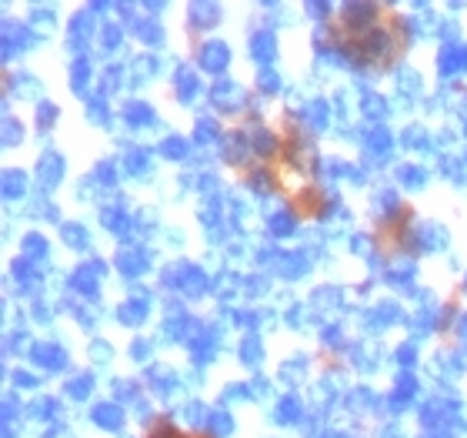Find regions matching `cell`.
Here are the masks:
<instances>
[{
	"label": "cell",
	"mask_w": 467,
	"mask_h": 438,
	"mask_svg": "<svg viewBox=\"0 0 467 438\" xmlns=\"http://www.w3.org/2000/svg\"><path fill=\"white\" fill-rule=\"evenodd\" d=\"M330 27H334V44L341 47L344 57L371 71L394 67L407 47L404 20L384 4L344 7Z\"/></svg>",
	"instance_id": "6da1fadb"
},
{
	"label": "cell",
	"mask_w": 467,
	"mask_h": 438,
	"mask_svg": "<svg viewBox=\"0 0 467 438\" xmlns=\"http://www.w3.org/2000/svg\"><path fill=\"white\" fill-rule=\"evenodd\" d=\"M147 438H211V435L207 432H187V428H177L170 422H157Z\"/></svg>",
	"instance_id": "7a4b0ae2"
}]
</instances>
